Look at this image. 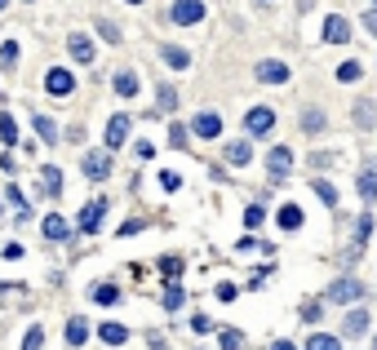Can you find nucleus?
Returning <instances> with one entry per match:
<instances>
[{
    "instance_id": "1",
    "label": "nucleus",
    "mask_w": 377,
    "mask_h": 350,
    "mask_svg": "<svg viewBox=\"0 0 377 350\" xmlns=\"http://www.w3.org/2000/svg\"><path fill=\"white\" fill-rule=\"evenodd\" d=\"M364 297V284H359L355 275H342V279H333L329 288H324V302H333V306H347V302H359Z\"/></svg>"
},
{
    "instance_id": "2",
    "label": "nucleus",
    "mask_w": 377,
    "mask_h": 350,
    "mask_svg": "<svg viewBox=\"0 0 377 350\" xmlns=\"http://www.w3.org/2000/svg\"><path fill=\"white\" fill-rule=\"evenodd\" d=\"M45 93H49V98H67V93H76V76L67 71V66H54V71L45 76Z\"/></svg>"
},
{
    "instance_id": "3",
    "label": "nucleus",
    "mask_w": 377,
    "mask_h": 350,
    "mask_svg": "<svg viewBox=\"0 0 377 350\" xmlns=\"http://www.w3.org/2000/svg\"><path fill=\"white\" fill-rule=\"evenodd\" d=\"M244 129H249V138H262V133H271V129H275V111H271V107L244 111Z\"/></svg>"
},
{
    "instance_id": "4",
    "label": "nucleus",
    "mask_w": 377,
    "mask_h": 350,
    "mask_svg": "<svg viewBox=\"0 0 377 350\" xmlns=\"http://www.w3.org/2000/svg\"><path fill=\"white\" fill-rule=\"evenodd\" d=\"M173 23L178 27H195V23H200L204 18V0H173Z\"/></svg>"
},
{
    "instance_id": "5",
    "label": "nucleus",
    "mask_w": 377,
    "mask_h": 350,
    "mask_svg": "<svg viewBox=\"0 0 377 350\" xmlns=\"http://www.w3.org/2000/svg\"><path fill=\"white\" fill-rule=\"evenodd\" d=\"M253 76L262 80V85H284V80H289V62L267 58V62H257V66H253Z\"/></svg>"
},
{
    "instance_id": "6",
    "label": "nucleus",
    "mask_w": 377,
    "mask_h": 350,
    "mask_svg": "<svg viewBox=\"0 0 377 350\" xmlns=\"http://www.w3.org/2000/svg\"><path fill=\"white\" fill-rule=\"evenodd\" d=\"M103 213H107V199H89V204L80 209V218H76V226L85 231V235H93V231H98V222H103Z\"/></svg>"
},
{
    "instance_id": "7",
    "label": "nucleus",
    "mask_w": 377,
    "mask_h": 350,
    "mask_svg": "<svg viewBox=\"0 0 377 350\" xmlns=\"http://www.w3.org/2000/svg\"><path fill=\"white\" fill-rule=\"evenodd\" d=\"M191 133H195V138H218V133H222V115L218 111H200L191 120Z\"/></svg>"
},
{
    "instance_id": "8",
    "label": "nucleus",
    "mask_w": 377,
    "mask_h": 350,
    "mask_svg": "<svg viewBox=\"0 0 377 350\" xmlns=\"http://www.w3.org/2000/svg\"><path fill=\"white\" fill-rule=\"evenodd\" d=\"M324 40H329V45H347L351 40V23L342 18V13H329V18H324Z\"/></svg>"
},
{
    "instance_id": "9",
    "label": "nucleus",
    "mask_w": 377,
    "mask_h": 350,
    "mask_svg": "<svg viewBox=\"0 0 377 350\" xmlns=\"http://www.w3.org/2000/svg\"><path fill=\"white\" fill-rule=\"evenodd\" d=\"M267 169H271V182H280V177L293 169V151H289V146H271V156H267Z\"/></svg>"
},
{
    "instance_id": "10",
    "label": "nucleus",
    "mask_w": 377,
    "mask_h": 350,
    "mask_svg": "<svg viewBox=\"0 0 377 350\" xmlns=\"http://www.w3.org/2000/svg\"><path fill=\"white\" fill-rule=\"evenodd\" d=\"M355 191H359V199H364V204H377V164L359 169V177H355Z\"/></svg>"
},
{
    "instance_id": "11",
    "label": "nucleus",
    "mask_w": 377,
    "mask_h": 350,
    "mask_svg": "<svg viewBox=\"0 0 377 350\" xmlns=\"http://www.w3.org/2000/svg\"><path fill=\"white\" fill-rule=\"evenodd\" d=\"M103 138H107V151H116V146H124V138H129V115H111Z\"/></svg>"
},
{
    "instance_id": "12",
    "label": "nucleus",
    "mask_w": 377,
    "mask_h": 350,
    "mask_svg": "<svg viewBox=\"0 0 377 350\" xmlns=\"http://www.w3.org/2000/svg\"><path fill=\"white\" fill-rule=\"evenodd\" d=\"M111 173V151H93V156H85V177L89 182H103Z\"/></svg>"
},
{
    "instance_id": "13",
    "label": "nucleus",
    "mask_w": 377,
    "mask_h": 350,
    "mask_svg": "<svg viewBox=\"0 0 377 350\" xmlns=\"http://www.w3.org/2000/svg\"><path fill=\"white\" fill-rule=\"evenodd\" d=\"M160 58H165V66H173V71H187L191 66V54L178 49V45H160Z\"/></svg>"
},
{
    "instance_id": "14",
    "label": "nucleus",
    "mask_w": 377,
    "mask_h": 350,
    "mask_svg": "<svg viewBox=\"0 0 377 350\" xmlns=\"http://www.w3.org/2000/svg\"><path fill=\"white\" fill-rule=\"evenodd\" d=\"M342 328H347V337H364V332L373 328V320H369V310H359V306H355V310L347 315V324H342Z\"/></svg>"
},
{
    "instance_id": "15",
    "label": "nucleus",
    "mask_w": 377,
    "mask_h": 350,
    "mask_svg": "<svg viewBox=\"0 0 377 350\" xmlns=\"http://www.w3.org/2000/svg\"><path fill=\"white\" fill-rule=\"evenodd\" d=\"M67 49H71V58H76V62H93V40H89V36H80V31H71Z\"/></svg>"
},
{
    "instance_id": "16",
    "label": "nucleus",
    "mask_w": 377,
    "mask_h": 350,
    "mask_svg": "<svg viewBox=\"0 0 377 350\" xmlns=\"http://www.w3.org/2000/svg\"><path fill=\"white\" fill-rule=\"evenodd\" d=\"M324 124H329V115H324L320 107H306V111H302V129L311 133V138H315V133H324Z\"/></svg>"
},
{
    "instance_id": "17",
    "label": "nucleus",
    "mask_w": 377,
    "mask_h": 350,
    "mask_svg": "<svg viewBox=\"0 0 377 350\" xmlns=\"http://www.w3.org/2000/svg\"><path fill=\"white\" fill-rule=\"evenodd\" d=\"M98 337H103L107 346H124V342H129V328H124V324H111V320H107L103 328H98Z\"/></svg>"
},
{
    "instance_id": "18",
    "label": "nucleus",
    "mask_w": 377,
    "mask_h": 350,
    "mask_svg": "<svg viewBox=\"0 0 377 350\" xmlns=\"http://www.w3.org/2000/svg\"><path fill=\"white\" fill-rule=\"evenodd\" d=\"M89 342V320H67V346H85Z\"/></svg>"
},
{
    "instance_id": "19",
    "label": "nucleus",
    "mask_w": 377,
    "mask_h": 350,
    "mask_svg": "<svg viewBox=\"0 0 377 350\" xmlns=\"http://www.w3.org/2000/svg\"><path fill=\"white\" fill-rule=\"evenodd\" d=\"M275 222H280L284 231H298V226H302L306 218H302V209H298V204H284L280 213H275Z\"/></svg>"
},
{
    "instance_id": "20",
    "label": "nucleus",
    "mask_w": 377,
    "mask_h": 350,
    "mask_svg": "<svg viewBox=\"0 0 377 350\" xmlns=\"http://www.w3.org/2000/svg\"><path fill=\"white\" fill-rule=\"evenodd\" d=\"M355 124L364 129V133H369V129L377 124V107L369 103V98H364V103H355Z\"/></svg>"
},
{
    "instance_id": "21",
    "label": "nucleus",
    "mask_w": 377,
    "mask_h": 350,
    "mask_svg": "<svg viewBox=\"0 0 377 350\" xmlns=\"http://www.w3.org/2000/svg\"><path fill=\"white\" fill-rule=\"evenodd\" d=\"M40 231H45V240H67V222H62L58 213H49V218L40 222Z\"/></svg>"
},
{
    "instance_id": "22",
    "label": "nucleus",
    "mask_w": 377,
    "mask_h": 350,
    "mask_svg": "<svg viewBox=\"0 0 377 350\" xmlns=\"http://www.w3.org/2000/svg\"><path fill=\"white\" fill-rule=\"evenodd\" d=\"M31 124H36V133H40V142H58V124L54 120H49V115H31Z\"/></svg>"
},
{
    "instance_id": "23",
    "label": "nucleus",
    "mask_w": 377,
    "mask_h": 350,
    "mask_svg": "<svg viewBox=\"0 0 377 350\" xmlns=\"http://www.w3.org/2000/svg\"><path fill=\"white\" fill-rule=\"evenodd\" d=\"M93 302L98 306H116L120 302V288L116 284H93Z\"/></svg>"
},
{
    "instance_id": "24",
    "label": "nucleus",
    "mask_w": 377,
    "mask_h": 350,
    "mask_svg": "<svg viewBox=\"0 0 377 350\" xmlns=\"http://www.w3.org/2000/svg\"><path fill=\"white\" fill-rule=\"evenodd\" d=\"M226 160H231V164H249L253 160V142H231V146H226Z\"/></svg>"
},
{
    "instance_id": "25",
    "label": "nucleus",
    "mask_w": 377,
    "mask_h": 350,
    "mask_svg": "<svg viewBox=\"0 0 377 350\" xmlns=\"http://www.w3.org/2000/svg\"><path fill=\"white\" fill-rule=\"evenodd\" d=\"M182 302H187L182 284H178V279H169V288H165V310H182Z\"/></svg>"
},
{
    "instance_id": "26",
    "label": "nucleus",
    "mask_w": 377,
    "mask_h": 350,
    "mask_svg": "<svg viewBox=\"0 0 377 350\" xmlns=\"http://www.w3.org/2000/svg\"><path fill=\"white\" fill-rule=\"evenodd\" d=\"M116 93L120 98H134L138 93V76L134 71H116Z\"/></svg>"
},
{
    "instance_id": "27",
    "label": "nucleus",
    "mask_w": 377,
    "mask_h": 350,
    "mask_svg": "<svg viewBox=\"0 0 377 350\" xmlns=\"http://www.w3.org/2000/svg\"><path fill=\"white\" fill-rule=\"evenodd\" d=\"M173 107H178V89H173V85H160V93H156V111H165V115H169Z\"/></svg>"
},
{
    "instance_id": "28",
    "label": "nucleus",
    "mask_w": 377,
    "mask_h": 350,
    "mask_svg": "<svg viewBox=\"0 0 377 350\" xmlns=\"http://www.w3.org/2000/svg\"><path fill=\"white\" fill-rule=\"evenodd\" d=\"M0 142L5 146L18 142V124H13V115H5V111H0Z\"/></svg>"
},
{
    "instance_id": "29",
    "label": "nucleus",
    "mask_w": 377,
    "mask_h": 350,
    "mask_svg": "<svg viewBox=\"0 0 377 350\" xmlns=\"http://www.w3.org/2000/svg\"><path fill=\"white\" fill-rule=\"evenodd\" d=\"M306 350H342V342L333 337V332H315V337L306 342Z\"/></svg>"
},
{
    "instance_id": "30",
    "label": "nucleus",
    "mask_w": 377,
    "mask_h": 350,
    "mask_svg": "<svg viewBox=\"0 0 377 350\" xmlns=\"http://www.w3.org/2000/svg\"><path fill=\"white\" fill-rule=\"evenodd\" d=\"M311 191H315V195L324 199V204H337V187H333V182H324V177H315V182H311Z\"/></svg>"
},
{
    "instance_id": "31",
    "label": "nucleus",
    "mask_w": 377,
    "mask_h": 350,
    "mask_svg": "<svg viewBox=\"0 0 377 350\" xmlns=\"http://www.w3.org/2000/svg\"><path fill=\"white\" fill-rule=\"evenodd\" d=\"M40 173H45V191H49V195H58V191H62V173H58V164H45Z\"/></svg>"
},
{
    "instance_id": "32",
    "label": "nucleus",
    "mask_w": 377,
    "mask_h": 350,
    "mask_svg": "<svg viewBox=\"0 0 377 350\" xmlns=\"http://www.w3.org/2000/svg\"><path fill=\"white\" fill-rule=\"evenodd\" d=\"M218 346H222V350H244V337H240L236 328H222V332H218Z\"/></svg>"
},
{
    "instance_id": "33",
    "label": "nucleus",
    "mask_w": 377,
    "mask_h": 350,
    "mask_svg": "<svg viewBox=\"0 0 377 350\" xmlns=\"http://www.w3.org/2000/svg\"><path fill=\"white\" fill-rule=\"evenodd\" d=\"M262 222H267V209H262V204H249V209H244V226H249V231H257Z\"/></svg>"
},
{
    "instance_id": "34",
    "label": "nucleus",
    "mask_w": 377,
    "mask_h": 350,
    "mask_svg": "<svg viewBox=\"0 0 377 350\" xmlns=\"http://www.w3.org/2000/svg\"><path fill=\"white\" fill-rule=\"evenodd\" d=\"M337 80H342V85H355V80H359V62H342L337 66Z\"/></svg>"
},
{
    "instance_id": "35",
    "label": "nucleus",
    "mask_w": 377,
    "mask_h": 350,
    "mask_svg": "<svg viewBox=\"0 0 377 350\" xmlns=\"http://www.w3.org/2000/svg\"><path fill=\"white\" fill-rule=\"evenodd\" d=\"M160 271H165L169 279H178V275H182V257H173V253H169V257H160Z\"/></svg>"
},
{
    "instance_id": "36",
    "label": "nucleus",
    "mask_w": 377,
    "mask_h": 350,
    "mask_svg": "<svg viewBox=\"0 0 377 350\" xmlns=\"http://www.w3.org/2000/svg\"><path fill=\"white\" fill-rule=\"evenodd\" d=\"M98 36H103V40H111V45H120V27L103 18V23H98Z\"/></svg>"
},
{
    "instance_id": "37",
    "label": "nucleus",
    "mask_w": 377,
    "mask_h": 350,
    "mask_svg": "<svg viewBox=\"0 0 377 350\" xmlns=\"http://www.w3.org/2000/svg\"><path fill=\"white\" fill-rule=\"evenodd\" d=\"M187 133H191L187 124H173V129H169V146H178V151H182V146H187Z\"/></svg>"
},
{
    "instance_id": "38",
    "label": "nucleus",
    "mask_w": 377,
    "mask_h": 350,
    "mask_svg": "<svg viewBox=\"0 0 377 350\" xmlns=\"http://www.w3.org/2000/svg\"><path fill=\"white\" fill-rule=\"evenodd\" d=\"M45 346V328H27V342H23V350H40Z\"/></svg>"
},
{
    "instance_id": "39",
    "label": "nucleus",
    "mask_w": 377,
    "mask_h": 350,
    "mask_svg": "<svg viewBox=\"0 0 377 350\" xmlns=\"http://www.w3.org/2000/svg\"><path fill=\"white\" fill-rule=\"evenodd\" d=\"M369 235H373V218H359V222H355V240H359V248H364Z\"/></svg>"
},
{
    "instance_id": "40",
    "label": "nucleus",
    "mask_w": 377,
    "mask_h": 350,
    "mask_svg": "<svg viewBox=\"0 0 377 350\" xmlns=\"http://www.w3.org/2000/svg\"><path fill=\"white\" fill-rule=\"evenodd\" d=\"M13 58H18V45H13V40H5V45H0V62H5V66H13Z\"/></svg>"
},
{
    "instance_id": "41",
    "label": "nucleus",
    "mask_w": 377,
    "mask_h": 350,
    "mask_svg": "<svg viewBox=\"0 0 377 350\" xmlns=\"http://www.w3.org/2000/svg\"><path fill=\"white\" fill-rule=\"evenodd\" d=\"M320 315H324V310H320V302H306V306H302V320H306V324H315Z\"/></svg>"
},
{
    "instance_id": "42",
    "label": "nucleus",
    "mask_w": 377,
    "mask_h": 350,
    "mask_svg": "<svg viewBox=\"0 0 377 350\" xmlns=\"http://www.w3.org/2000/svg\"><path fill=\"white\" fill-rule=\"evenodd\" d=\"M359 27H364V31H369V36H377V9H369V13H364V18H359Z\"/></svg>"
},
{
    "instance_id": "43",
    "label": "nucleus",
    "mask_w": 377,
    "mask_h": 350,
    "mask_svg": "<svg viewBox=\"0 0 377 350\" xmlns=\"http://www.w3.org/2000/svg\"><path fill=\"white\" fill-rule=\"evenodd\" d=\"M160 187H165V191H178V187H182V177H178V173H160Z\"/></svg>"
},
{
    "instance_id": "44",
    "label": "nucleus",
    "mask_w": 377,
    "mask_h": 350,
    "mask_svg": "<svg viewBox=\"0 0 377 350\" xmlns=\"http://www.w3.org/2000/svg\"><path fill=\"white\" fill-rule=\"evenodd\" d=\"M191 328H195V332H209V328H213V320H209V315H195Z\"/></svg>"
},
{
    "instance_id": "45",
    "label": "nucleus",
    "mask_w": 377,
    "mask_h": 350,
    "mask_svg": "<svg viewBox=\"0 0 377 350\" xmlns=\"http://www.w3.org/2000/svg\"><path fill=\"white\" fill-rule=\"evenodd\" d=\"M146 342H151V350H169L165 346V332H146Z\"/></svg>"
},
{
    "instance_id": "46",
    "label": "nucleus",
    "mask_w": 377,
    "mask_h": 350,
    "mask_svg": "<svg viewBox=\"0 0 377 350\" xmlns=\"http://www.w3.org/2000/svg\"><path fill=\"white\" fill-rule=\"evenodd\" d=\"M134 151H138V160H151V156H156V146H151V142H138Z\"/></svg>"
},
{
    "instance_id": "47",
    "label": "nucleus",
    "mask_w": 377,
    "mask_h": 350,
    "mask_svg": "<svg viewBox=\"0 0 377 350\" xmlns=\"http://www.w3.org/2000/svg\"><path fill=\"white\" fill-rule=\"evenodd\" d=\"M9 204H13V209H27V199H23V191H18V187H9Z\"/></svg>"
},
{
    "instance_id": "48",
    "label": "nucleus",
    "mask_w": 377,
    "mask_h": 350,
    "mask_svg": "<svg viewBox=\"0 0 377 350\" xmlns=\"http://www.w3.org/2000/svg\"><path fill=\"white\" fill-rule=\"evenodd\" d=\"M236 297V284H218V302H231Z\"/></svg>"
},
{
    "instance_id": "49",
    "label": "nucleus",
    "mask_w": 377,
    "mask_h": 350,
    "mask_svg": "<svg viewBox=\"0 0 377 350\" xmlns=\"http://www.w3.org/2000/svg\"><path fill=\"white\" fill-rule=\"evenodd\" d=\"M271 350H298V346H293V342H275Z\"/></svg>"
},
{
    "instance_id": "50",
    "label": "nucleus",
    "mask_w": 377,
    "mask_h": 350,
    "mask_svg": "<svg viewBox=\"0 0 377 350\" xmlns=\"http://www.w3.org/2000/svg\"><path fill=\"white\" fill-rule=\"evenodd\" d=\"M5 5H9V0H0V9H5Z\"/></svg>"
},
{
    "instance_id": "51",
    "label": "nucleus",
    "mask_w": 377,
    "mask_h": 350,
    "mask_svg": "<svg viewBox=\"0 0 377 350\" xmlns=\"http://www.w3.org/2000/svg\"><path fill=\"white\" fill-rule=\"evenodd\" d=\"M129 5H142V0H129Z\"/></svg>"
},
{
    "instance_id": "52",
    "label": "nucleus",
    "mask_w": 377,
    "mask_h": 350,
    "mask_svg": "<svg viewBox=\"0 0 377 350\" xmlns=\"http://www.w3.org/2000/svg\"><path fill=\"white\" fill-rule=\"evenodd\" d=\"M373 350H377V337H373Z\"/></svg>"
},
{
    "instance_id": "53",
    "label": "nucleus",
    "mask_w": 377,
    "mask_h": 350,
    "mask_svg": "<svg viewBox=\"0 0 377 350\" xmlns=\"http://www.w3.org/2000/svg\"><path fill=\"white\" fill-rule=\"evenodd\" d=\"M262 5H271V0H262Z\"/></svg>"
},
{
    "instance_id": "54",
    "label": "nucleus",
    "mask_w": 377,
    "mask_h": 350,
    "mask_svg": "<svg viewBox=\"0 0 377 350\" xmlns=\"http://www.w3.org/2000/svg\"><path fill=\"white\" fill-rule=\"evenodd\" d=\"M195 350H204V346H195Z\"/></svg>"
},
{
    "instance_id": "55",
    "label": "nucleus",
    "mask_w": 377,
    "mask_h": 350,
    "mask_svg": "<svg viewBox=\"0 0 377 350\" xmlns=\"http://www.w3.org/2000/svg\"><path fill=\"white\" fill-rule=\"evenodd\" d=\"M373 5H377V0H373Z\"/></svg>"
}]
</instances>
